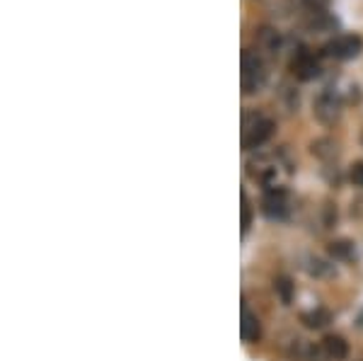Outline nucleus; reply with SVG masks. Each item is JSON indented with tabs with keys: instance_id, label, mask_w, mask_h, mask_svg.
Returning <instances> with one entry per match:
<instances>
[{
	"instance_id": "nucleus-15",
	"label": "nucleus",
	"mask_w": 363,
	"mask_h": 361,
	"mask_svg": "<svg viewBox=\"0 0 363 361\" xmlns=\"http://www.w3.org/2000/svg\"><path fill=\"white\" fill-rule=\"evenodd\" d=\"M252 226V204L247 199V194H242V233H247Z\"/></svg>"
},
{
	"instance_id": "nucleus-10",
	"label": "nucleus",
	"mask_w": 363,
	"mask_h": 361,
	"mask_svg": "<svg viewBox=\"0 0 363 361\" xmlns=\"http://www.w3.org/2000/svg\"><path fill=\"white\" fill-rule=\"evenodd\" d=\"M264 213L267 216H277V218H281L286 213V189H269L267 194H264Z\"/></svg>"
},
{
	"instance_id": "nucleus-9",
	"label": "nucleus",
	"mask_w": 363,
	"mask_h": 361,
	"mask_svg": "<svg viewBox=\"0 0 363 361\" xmlns=\"http://www.w3.org/2000/svg\"><path fill=\"white\" fill-rule=\"evenodd\" d=\"M303 25L310 32L320 34V32H330L337 25V20L330 13H325V10H313V13H303Z\"/></svg>"
},
{
	"instance_id": "nucleus-16",
	"label": "nucleus",
	"mask_w": 363,
	"mask_h": 361,
	"mask_svg": "<svg viewBox=\"0 0 363 361\" xmlns=\"http://www.w3.org/2000/svg\"><path fill=\"white\" fill-rule=\"evenodd\" d=\"M351 179H354V184L363 187V160H359V162H354V165H351Z\"/></svg>"
},
{
	"instance_id": "nucleus-11",
	"label": "nucleus",
	"mask_w": 363,
	"mask_h": 361,
	"mask_svg": "<svg viewBox=\"0 0 363 361\" xmlns=\"http://www.w3.org/2000/svg\"><path fill=\"white\" fill-rule=\"evenodd\" d=\"M303 323H306L308 328H325V325L332 323V313L325 311V308H315V311H310V313H303Z\"/></svg>"
},
{
	"instance_id": "nucleus-14",
	"label": "nucleus",
	"mask_w": 363,
	"mask_h": 361,
	"mask_svg": "<svg viewBox=\"0 0 363 361\" xmlns=\"http://www.w3.org/2000/svg\"><path fill=\"white\" fill-rule=\"evenodd\" d=\"M330 252L335 255V257H339V260H347V257H351V243H347V240L332 243Z\"/></svg>"
},
{
	"instance_id": "nucleus-13",
	"label": "nucleus",
	"mask_w": 363,
	"mask_h": 361,
	"mask_svg": "<svg viewBox=\"0 0 363 361\" xmlns=\"http://www.w3.org/2000/svg\"><path fill=\"white\" fill-rule=\"evenodd\" d=\"M294 3L301 10H306V13H313V10H325L330 0H294Z\"/></svg>"
},
{
	"instance_id": "nucleus-6",
	"label": "nucleus",
	"mask_w": 363,
	"mask_h": 361,
	"mask_svg": "<svg viewBox=\"0 0 363 361\" xmlns=\"http://www.w3.org/2000/svg\"><path fill=\"white\" fill-rule=\"evenodd\" d=\"M255 46H257V54H262V56L279 54V46H281L279 32L272 27H259L255 34Z\"/></svg>"
},
{
	"instance_id": "nucleus-12",
	"label": "nucleus",
	"mask_w": 363,
	"mask_h": 361,
	"mask_svg": "<svg viewBox=\"0 0 363 361\" xmlns=\"http://www.w3.org/2000/svg\"><path fill=\"white\" fill-rule=\"evenodd\" d=\"M277 291H279L281 301H284V304L289 306V304H291V299H294V284H291V279H289V277H279Z\"/></svg>"
},
{
	"instance_id": "nucleus-4",
	"label": "nucleus",
	"mask_w": 363,
	"mask_h": 361,
	"mask_svg": "<svg viewBox=\"0 0 363 361\" xmlns=\"http://www.w3.org/2000/svg\"><path fill=\"white\" fill-rule=\"evenodd\" d=\"M291 73L298 80H313L320 75V61L308 49H298L294 58H291Z\"/></svg>"
},
{
	"instance_id": "nucleus-5",
	"label": "nucleus",
	"mask_w": 363,
	"mask_h": 361,
	"mask_svg": "<svg viewBox=\"0 0 363 361\" xmlns=\"http://www.w3.org/2000/svg\"><path fill=\"white\" fill-rule=\"evenodd\" d=\"M313 112L322 124H332V121H337L339 114H342V102H339V97L332 90H325L318 100H315Z\"/></svg>"
},
{
	"instance_id": "nucleus-2",
	"label": "nucleus",
	"mask_w": 363,
	"mask_h": 361,
	"mask_svg": "<svg viewBox=\"0 0 363 361\" xmlns=\"http://www.w3.org/2000/svg\"><path fill=\"white\" fill-rule=\"evenodd\" d=\"M274 119H269L267 114L262 112H245L242 114V145L247 150L252 148H259L264 145L269 138L274 136Z\"/></svg>"
},
{
	"instance_id": "nucleus-3",
	"label": "nucleus",
	"mask_w": 363,
	"mask_h": 361,
	"mask_svg": "<svg viewBox=\"0 0 363 361\" xmlns=\"http://www.w3.org/2000/svg\"><path fill=\"white\" fill-rule=\"evenodd\" d=\"M363 51V39L359 34H339L332 42L325 44V56L337 58V61H349Z\"/></svg>"
},
{
	"instance_id": "nucleus-8",
	"label": "nucleus",
	"mask_w": 363,
	"mask_h": 361,
	"mask_svg": "<svg viewBox=\"0 0 363 361\" xmlns=\"http://www.w3.org/2000/svg\"><path fill=\"white\" fill-rule=\"evenodd\" d=\"M240 335H242V340L252 345V342H257L262 337V325H259V318H257V313L250 311L247 304H242V316H240Z\"/></svg>"
},
{
	"instance_id": "nucleus-1",
	"label": "nucleus",
	"mask_w": 363,
	"mask_h": 361,
	"mask_svg": "<svg viewBox=\"0 0 363 361\" xmlns=\"http://www.w3.org/2000/svg\"><path fill=\"white\" fill-rule=\"evenodd\" d=\"M240 80H242V92L245 95H257V92L264 90L267 80H269V66L264 61V56L257 54L252 49L242 51V73H240Z\"/></svg>"
},
{
	"instance_id": "nucleus-7",
	"label": "nucleus",
	"mask_w": 363,
	"mask_h": 361,
	"mask_svg": "<svg viewBox=\"0 0 363 361\" xmlns=\"http://www.w3.org/2000/svg\"><path fill=\"white\" fill-rule=\"evenodd\" d=\"M322 352L332 361H347L351 354V347L342 335H325L322 337Z\"/></svg>"
}]
</instances>
